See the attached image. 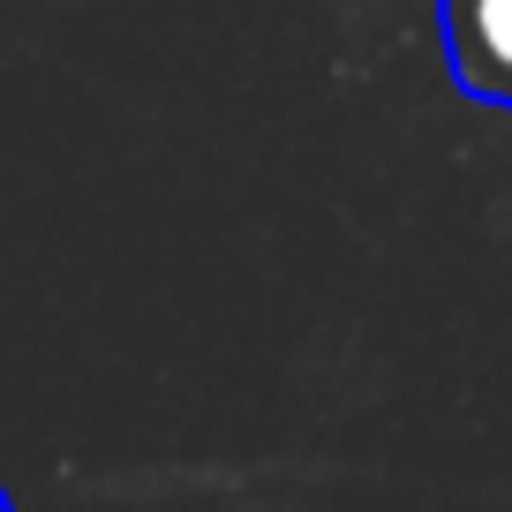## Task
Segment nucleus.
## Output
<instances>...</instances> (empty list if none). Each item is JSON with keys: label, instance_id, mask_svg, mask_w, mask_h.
Segmentation results:
<instances>
[{"label": "nucleus", "instance_id": "nucleus-1", "mask_svg": "<svg viewBox=\"0 0 512 512\" xmlns=\"http://www.w3.org/2000/svg\"><path fill=\"white\" fill-rule=\"evenodd\" d=\"M452 83L482 106H512V0H437Z\"/></svg>", "mask_w": 512, "mask_h": 512}, {"label": "nucleus", "instance_id": "nucleus-2", "mask_svg": "<svg viewBox=\"0 0 512 512\" xmlns=\"http://www.w3.org/2000/svg\"><path fill=\"white\" fill-rule=\"evenodd\" d=\"M0 512H8V490H0Z\"/></svg>", "mask_w": 512, "mask_h": 512}]
</instances>
